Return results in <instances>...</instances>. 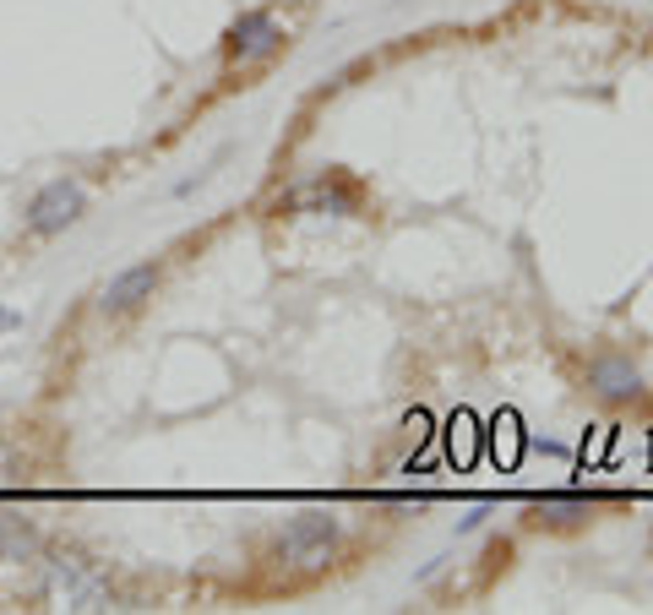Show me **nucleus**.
<instances>
[{
    "instance_id": "nucleus-1",
    "label": "nucleus",
    "mask_w": 653,
    "mask_h": 615,
    "mask_svg": "<svg viewBox=\"0 0 653 615\" xmlns=\"http://www.w3.org/2000/svg\"><path fill=\"white\" fill-rule=\"evenodd\" d=\"M337 517L332 512H300V517H289L284 528H278V561H289V567H322L326 556L337 550Z\"/></svg>"
},
{
    "instance_id": "nucleus-4",
    "label": "nucleus",
    "mask_w": 653,
    "mask_h": 615,
    "mask_svg": "<svg viewBox=\"0 0 653 615\" xmlns=\"http://www.w3.org/2000/svg\"><path fill=\"white\" fill-rule=\"evenodd\" d=\"M77 213H82V185L77 180H49L27 202V229L33 235H60L66 224H77Z\"/></svg>"
},
{
    "instance_id": "nucleus-3",
    "label": "nucleus",
    "mask_w": 653,
    "mask_h": 615,
    "mask_svg": "<svg viewBox=\"0 0 653 615\" xmlns=\"http://www.w3.org/2000/svg\"><path fill=\"white\" fill-rule=\"evenodd\" d=\"M278 213H359V191L343 174H317L306 185H295L289 196H278Z\"/></svg>"
},
{
    "instance_id": "nucleus-6",
    "label": "nucleus",
    "mask_w": 653,
    "mask_h": 615,
    "mask_svg": "<svg viewBox=\"0 0 653 615\" xmlns=\"http://www.w3.org/2000/svg\"><path fill=\"white\" fill-rule=\"evenodd\" d=\"M588 381H594L605 398H632V392L643 387L638 365H632V360H621V354H599V360L588 365Z\"/></svg>"
},
{
    "instance_id": "nucleus-5",
    "label": "nucleus",
    "mask_w": 653,
    "mask_h": 615,
    "mask_svg": "<svg viewBox=\"0 0 653 615\" xmlns=\"http://www.w3.org/2000/svg\"><path fill=\"white\" fill-rule=\"evenodd\" d=\"M153 289H159V262H137V267H126L121 278H110L99 310H104V316H126V310H137L142 300H153Z\"/></svg>"
},
{
    "instance_id": "nucleus-7",
    "label": "nucleus",
    "mask_w": 653,
    "mask_h": 615,
    "mask_svg": "<svg viewBox=\"0 0 653 615\" xmlns=\"http://www.w3.org/2000/svg\"><path fill=\"white\" fill-rule=\"evenodd\" d=\"M588 517V496H545L528 506V523L534 528H572Z\"/></svg>"
},
{
    "instance_id": "nucleus-2",
    "label": "nucleus",
    "mask_w": 653,
    "mask_h": 615,
    "mask_svg": "<svg viewBox=\"0 0 653 615\" xmlns=\"http://www.w3.org/2000/svg\"><path fill=\"white\" fill-rule=\"evenodd\" d=\"M284 49V27L273 11H245L229 33H224V60L229 66H256V60H273Z\"/></svg>"
}]
</instances>
